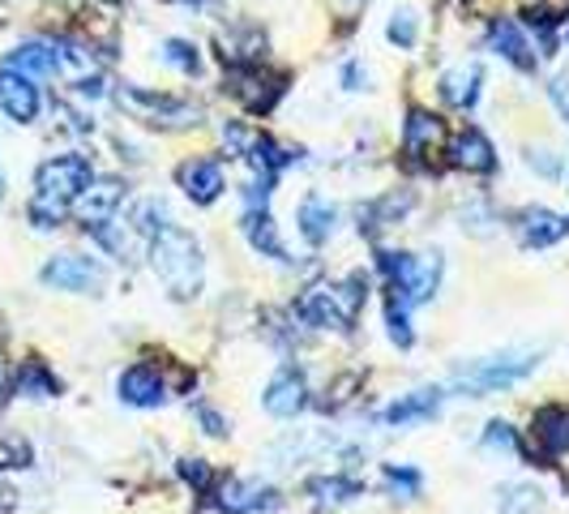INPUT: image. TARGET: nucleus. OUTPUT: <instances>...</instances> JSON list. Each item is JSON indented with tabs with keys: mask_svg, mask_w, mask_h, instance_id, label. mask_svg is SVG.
<instances>
[{
	"mask_svg": "<svg viewBox=\"0 0 569 514\" xmlns=\"http://www.w3.org/2000/svg\"><path fill=\"white\" fill-rule=\"evenodd\" d=\"M94 180V168L86 155H52L34 171V198H30V224L39 231L60 228L69 206L82 198L86 185Z\"/></svg>",
	"mask_w": 569,
	"mask_h": 514,
	"instance_id": "1",
	"label": "nucleus"
},
{
	"mask_svg": "<svg viewBox=\"0 0 569 514\" xmlns=\"http://www.w3.org/2000/svg\"><path fill=\"white\" fill-rule=\"evenodd\" d=\"M150 266L154 275L163 279L176 300H193L201 291V275H206V261H201V245L180 228H163L159 236H150Z\"/></svg>",
	"mask_w": 569,
	"mask_h": 514,
	"instance_id": "2",
	"label": "nucleus"
},
{
	"mask_svg": "<svg viewBox=\"0 0 569 514\" xmlns=\"http://www.w3.org/2000/svg\"><path fill=\"white\" fill-rule=\"evenodd\" d=\"M365 296H369V284H365L360 275H351V279H342V284L309 287V291L300 296L296 314L305 317L309 326H339V330H347V326L356 322V314H360Z\"/></svg>",
	"mask_w": 569,
	"mask_h": 514,
	"instance_id": "3",
	"label": "nucleus"
},
{
	"mask_svg": "<svg viewBox=\"0 0 569 514\" xmlns=\"http://www.w3.org/2000/svg\"><path fill=\"white\" fill-rule=\"evenodd\" d=\"M540 365V352H501V356H488L476 360L471 369H462L455 377V391L462 395H492V391H510L522 377H531Z\"/></svg>",
	"mask_w": 569,
	"mask_h": 514,
	"instance_id": "4",
	"label": "nucleus"
},
{
	"mask_svg": "<svg viewBox=\"0 0 569 514\" xmlns=\"http://www.w3.org/2000/svg\"><path fill=\"white\" fill-rule=\"evenodd\" d=\"M116 99H120V108L133 120H142L150 129H189V125H201L198 103H184V99H171V95H154L146 86H124Z\"/></svg>",
	"mask_w": 569,
	"mask_h": 514,
	"instance_id": "5",
	"label": "nucleus"
},
{
	"mask_svg": "<svg viewBox=\"0 0 569 514\" xmlns=\"http://www.w3.org/2000/svg\"><path fill=\"white\" fill-rule=\"evenodd\" d=\"M39 279L48 287H57V291H99L108 270L86 254H57L39 270Z\"/></svg>",
	"mask_w": 569,
	"mask_h": 514,
	"instance_id": "6",
	"label": "nucleus"
},
{
	"mask_svg": "<svg viewBox=\"0 0 569 514\" xmlns=\"http://www.w3.org/2000/svg\"><path fill=\"white\" fill-rule=\"evenodd\" d=\"M261 403H266V412L279 416V421H291L296 412H305V403H309V382H305V373L283 365V369L270 377Z\"/></svg>",
	"mask_w": 569,
	"mask_h": 514,
	"instance_id": "7",
	"label": "nucleus"
},
{
	"mask_svg": "<svg viewBox=\"0 0 569 514\" xmlns=\"http://www.w3.org/2000/svg\"><path fill=\"white\" fill-rule=\"evenodd\" d=\"M39 86L34 78L27 73H18V69H0V112L9 116V120H18V125H30L34 116H39Z\"/></svg>",
	"mask_w": 569,
	"mask_h": 514,
	"instance_id": "8",
	"label": "nucleus"
},
{
	"mask_svg": "<svg viewBox=\"0 0 569 514\" xmlns=\"http://www.w3.org/2000/svg\"><path fill=\"white\" fill-rule=\"evenodd\" d=\"M120 201H124V185H120V180H90L82 198L73 201V210H78V219H82L86 228L94 231L112 224Z\"/></svg>",
	"mask_w": 569,
	"mask_h": 514,
	"instance_id": "9",
	"label": "nucleus"
},
{
	"mask_svg": "<svg viewBox=\"0 0 569 514\" xmlns=\"http://www.w3.org/2000/svg\"><path fill=\"white\" fill-rule=\"evenodd\" d=\"M566 236H569V219L557 215V210H548V206H531V210L518 215V240H522V249H548V245H557Z\"/></svg>",
	"mask_w": 569,
	"mask_h": 514,
	"instance_id": "10",
	"label": "nucleus"
},
{
	"mask_svg": "<svg viewBox=\"0 0 569 514\" xmlns=\"http://www.w3.org/2000/svg\"><path fill=\"white\" fill-rule=\"evenodd\" d=\"M446 142V125H441V116L425 112V108H411L407 116V129H402V150L416 159V164H425L432 159L437 150Z\"/></svg>",
	"mask_w": 569,
	"mask_h": 514,
	"instance_id": "11",
	"label": "nucleus"
},
{
	"mask_svg": "<svg viewBox=\"0 0 569 514\" xmlns=\"http://www.w3.org/2000/svg\"><path fill=\"white\" fill-rule=\"evenodd\" d=\"M214 506H219L223 514L274 511V506H279V493H274V488H266V485H257V481H228V485H219Z\"/></svg>",
	"mask_w": 569,
	"mask_h": 514,
	"instance_id": "12",
	"label": "nucleus"
},
{
	"mask_svg": "<svg viewBox=\"0 0 569 514\" xmlns=\"http://www.w3.org/2000/svg\"><path fill=\"white\" fill-rule=\"evenodd\" d=\"M116 391H120V399L129 403V407H159V403L168 399L163 373L154 369V365H133V369H124L120 382H116Z\"/></svg>",
	"mask_w": 569,
	"mask_h": 514,
	"instance_id": "13",
	"label": "nucleus"
},
{
	"mask_svg": "<svg viewBox=\"0 0 569 514\" xmlns=\"http://www.w3.org/2000/svg\"><path fill=\"white\" fill-rule=\"evenodd\" d=\"M488 43H492V52L501 60H510L513 69H522V73H531L536 69V52H531V39L522 34L518 22L510 18H497L492 27H488Z\"/></svg>",
	"mask_w": 569,
	"mask_h": 514,
	"instance_id": "14",
	"label": "nucleus"
},
{
	"mask_svg": "<svg viewBox=\"0 0 569 514\" xmlns=\"http://www.w3.org/2000/svg\"><path fill=\"white\" fill-rule=\"evenodd\" d=\"M176 176H180L184 198L198 201V206H210V201L223 194V168L214 159H189V164H180Z\"/></svg>",
	"mask_w": 569,
	"mask_h": 514,
	"instance_id": "15",
	"label": "nucleus"
},
{
	"mask_svg": "<svg viewBox=\"0 0 569 514\" xmlns=\"http://www.w3.org/2000/svg\"><path fill=\"white\" fill-rule=\"evenodd\" d=\"M441 391L437 386H425V391H411V395H402V399H395L386 412H381V421L395 428H407V425H420V421H432L437 412H441Z\"/></svg>",
	"mask_w": 569,
	"mask_h": 514,
	"instance_id": "16",
	"label": "nucleus"
},
{
	"mask_svg": "<svg viewBox=\"0 0 569 514\" xmlns=\"http://www.w3.org/2000/svg\"><path fill=\"white\" fill-rule=\"evenodd\" d=\"M531 433L548 458L569 455V407H540L531 421Z\"/></svg>",
	"mask_w": 569,
	"mask_h": 514,
	"instance_id": "17",
	"label": "nucleus"
},
{
	"mask_svg": "<svg viewBox=\"0 0 569 514\" xmlns=\"http://www.w3.org/2000/svg\"><path fill=\"white\" fill-rule=\"evenodd\" d=\"M9 69L27 73V78H52V73H60L57 43H43V39H30V43H18V48L9 52Z\"/></svg>",
	"mask_w": 569,
	"mask_h": 514,
	"instance_id": "18",
	"label": "nucleus"
},
{
	"mask_svg": "<svg viewBox=\"0 0 569 514\" xmlns=\"http://www.w3.org/2000/svg\"><path fill=\"white\" fill-rule=\"evenodd\" d=\"M455 164L462 171H476V176H488V171L497 168V150L488 142L480 129H462L455 142Z\"/></svg>",
	"mask_w": 569,
	"mask_h": 514,
	"instance_id": "19",
	"label": "nucleus"
},
{
	"mask_svg": "<svg viewBox=\"0 0 569 514\" xmlns=\"http://www.w3.org/2000/svg\"><path fill=\"white\" fill-rule=\"evenodd\" d=\"M296 219H300V236H305L309 245H326V240L335 236V219H339V210H335L326 198H317L313 194V198L300 201V215H296Z\"/></svg>",
	"mask_w": 569,
	"mask_h": 514,
	"instance_id": "20",
	"label": "nucleus"
},
{
	"mask_svg": "<svg viewBox=\"0 0 569 514\" xmlns=\"http://www.w3.org/2000/svg\"><path fill=\"white\" fill-rule=\"evenodd\" d=\"M441 99L450 103V108H471L476 99H480V69L476 65H458V69H450L446 78H441Z\"/></svg>",
	"mask_w": 569,
	"mask_h": 514,
	"instance_id": "21",
	"label": "nucleus"
},
{
	"mask_svg": "<svg viewBox=\"0 0 569 514\" xmlns=\"http://www.w3.org/2000/svg\"><path fill=\"white\" fill-rule=\"evenodd\" d=\"M244 236H249V245H253L257 254L274 257V261H287L283 240H279V231H274V219H270L266 210H249V215H244Z\"/></svg>",
	"mask_w": 569,
	"mask_h": 514,
	"instance_id": "22",
	"label": "nucleus"
},
{
	"mask_svg": "<svg viewBox=\"0 0 569 514\" xmlns=\"http://www.w3.org/2000/svg\"><path fill=\"white\" fill-rule=\"evenodd\" d=\"M18 395H30V399H52V395H60V382L43 369L39 360H27V365L18 369Z\"/></svg>",
	"mask_w": 569,
	"mask_h": 514,
	"instance_id": "23",
	"label": "nucleus"
},
{
	"mask_svg": "<svg viewBox=\"0 0 569 514\" xmlns=\"http://www.w3.org/2000/svg\"><path fill=\"white\" fill-rule=\"evenodd\" d=\"M317 506H342V502H351V497H360V485L356 481H342V476H321L309 485Z\"/></svg>",
	"mask_w": 569,
	"mask_h": 514,
	"instance_id": "24",
	"label": "nucleus"
},
{
	"mask_svg": "<svg viewBox=\"0 0 569 514\" xmlns=\"http://www.w3.org/2000/svg\"><path fill=\"white\" fill-rule=\"evenodd\" d=\"M390 43H399V48H416V34H420V18H416V9H395V18H390Z\"/></svg>",
	"mask_w": 569,
	"mask_h": 514,
	"instance_id": "25",
	"label": "nucleus"
},
{
	"mask_svg": "<svg viewBox=\"0 0 569 514\" xmlns=\"http://www.w3.org/2000/svg\"><path fill=\"white\" fill-rule=\"evenodd\" d=\"M163 60H168L171 69H180V73H198L201 69L198 48H193L189 39H168V43H163Z\"/></svg>",
	"mask_w": 569,
	"mask_h": 514,
	"instance_id": "26",
	"label": "nucleus"
},
{
	"mask_svg": "<svg viewBox=\"0 0 569 514\" xmlns=\"http://www.w3.org/2000/svg\"><path fill=\"white\" fill-rule=\"evenodd\" d=\"M133 228L146 231V236H159V231L168 228V206H163L159 198L142 201V206L133 210Z\"/></svg>",
	"mask_w": 569,
	"mask_h": 514,
	"instance_id": "27",
	"label": "nucleus"
},
{
	"mask_svg": "<svg viewBox=\"0 0 569 514\" xmlns=\"http://www.w3.org/2000/svg\"><path fill=\"white\" fill-rule=\"evenodd\" d=\"M386 326H390V339L399 343V347H411V322H407V305H402L399 296H390V305H386Z\"/></svg>",
	"mask_w": 569,
	"mask_h": 514,
	"instance_id": "28",
	"label": "nucleus"
},
{
	"mask_svg": "<svg viewBox=\"0 0 569 514\" xmlns=\"http://www.w3.org/2000/svg\"><path fill=\"white\" fill-rule=\"evenodd\" d=\"M386 488L402 493V497H420V472H411V467H386Z\"/></svg>",
	"mask_w": 569,
	"mask_h": 514,
	"instance_id": "29",
	"label": "nucleus"
},
{
	"mask_svg": "<svg viewBox=\"0 0 569 514\" xmlns=\"http://www.w3.org/2000/svg\"><path fill=\"white\" fill-rule=\"evenodd\" d=\"M180 476H184L193 488H201V493L214 488V472L206 467V458H180Z\"/></svg>",
	"mask_w": 569,
	"mask_h": 514,
	"instance_id": "30",
	"label": "nucleus"
},
{
	"mask_svg": "<svg viewBox=\"0 0 569 514\" xmlns=\"http://www.w3.org/2000/svg\"><path fill=\"white\" fill-rule=\"evenodd\" d=\"M485 446L488 451H518V437H513V428L506 421H492L485 428Z\"/></svg>",
	"mask_w": 569,
	"mask_h": 514,
	"instance_id": "31",
	"label": "nucleus"
},
{
	"mask_svg": "<svg viewBox=\"0 0 569 514\" xmlns=\"http://www.w3.org/2000/svg\"><path fill=\"white\" fill-rule=\"evenodd\" d=\"M198 416H201V425H206L210 437H223V433H228V421H223L214 407H198Z\"/></svg>",
	"mask_w": 569,
	"mask_h": 514,
	"instance_id": "32",
	"label": "nucleus"
},
{
	"mask_svg": "<svg viewBox=\"0 0 569 514\" xmlns=\"http://www.w3.org/2000/svg\"><path fill=\"white\" fill-rule=\"evenodd\" d=\"M531 168H540L543 176H557L561 171V159H552V150H531V159H527Z\"/></svg>",
	"mask_w": 569,
	"mask_h": 514,
	"instance_id": "33",
	"label": "nucleus"
},
{
	"mask_svg": "<svg viewBox=\"0 0 569 514\" xmlns=\"http://www.w3.org/2000/svg\"><path fill=\"white\" fill-rule=\"evenodd\" d=\"M365 82H369V73H365L356 60H351V65H342V86H347V90H365Z\"/></svg>",
	"mask_w": 569,
	"mask_h": 514,
	"instance_id": "34",
	"label": "nucleus"
},
{
	"mask_svg": "<svg viewBox=\"0 0 569 514\" xmlns=\"http://www.w3.org/2000/svg\"><path fill=\"white\" fill-rule=\"evenodd\" d=\"M552 90V99H557V108H561V116L569 120V78H557V82L548 86Z\"/></svg>",
	"mask_w": 569,
	"mask_h": 514,
	"instance_id": "35",
	"label": "nucleus"
},
{
	"mask_svg": "<svg viewBox=\"0 0 569 514\" xmlns=\"http://www.w3.org/2000/svg\"><path fill=\"white\" fill-rule=\"evenodd\" d=\"M0 198H4V171H0Z\"/></svg>",
	"mask_w": 569,
	"mask_h": 514,
	"instance_id": "36",
	"label": "nucleus"
},
{
	"mask_svg": "<svg viewBox=\"0 0 569 514\" xmlns=\"http://www.w3.org/2000/svg\"><path fill=\"white\" fill-rule=\"evenodd\" d=\"M566 30H569V22H566Z\"/></svg>",
	"mask_w": 569,
	"mask_h": 514,
	"instance_id": "37",
	"label": "nucleus"
}]
</instances>
